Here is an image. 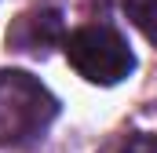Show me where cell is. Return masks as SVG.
<instances>
[{
	"label": "cell",
	"instance_id": "2",
	"mask_svg": "<svg viewBox=\"0 0 157 153\" xmlns=\"http://www.w3.org/2000/svg\"><path fill=\"white\" fill-rule=\"evenodd\" d=\"M62 47H66L70 66L88 84L113 88L135 69V55H132L128 40L110 26H80L62 40Z\"/></svg>",
	"mask_w": 157,
	"mask_h": 153
},
{
	"label": "cell",
	"instance_id": "1",
	"mask_svg": "<svg viewBox=\"0 0 157 153\" xmlns=\"http://www.w3.org/2000/svg\"><path fill=\"white\" fill-rule=\"evenodd\" d=\"M59 117V99L22 69H0V146H26Z\"/></svg>",
	"mask_w": 157,
	"mask_h": 153
},
{
	"label": "cell",
	"instance_id": "3",
	"mask_svg": "<svg viewBox=\"0 0 157 153\" xmlns=\"http://www.w3.org/2000/svg\"><path fill=\"white\" fill-rule=\"evenodd\" d=\"M59 40H66V29H62V15L51 11V7L18 15L7 29V47L22 51V55H40L44 58Z\"/></svg>",
	"mask_w": 157,
	"mask_h": 153
},
{
	"label": "cell",
	"instance_id": "4",
	"mask_svg": "<svg viewBox=\"0 0 157 153\" xmlns=\"http://www.w3.org/2000/svg\"><path fill=\"white\" fill-rule=\"evenodd\" d=\"M121 4H124L128 22L150 40V44H157V0H121Z\"/></svg>",
	"mask_w": 157,
	"mask_h": 153
}]
</instances>
